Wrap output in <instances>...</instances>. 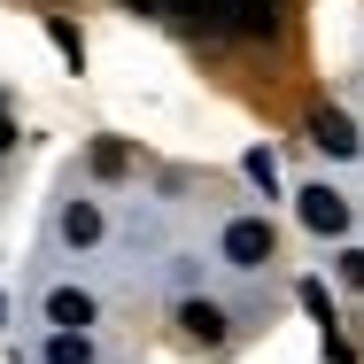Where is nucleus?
I'll use <instances>...</instances> for the list:
<instances>
[{
	"instance_id": "f257e3e1",
	"label": "nucleus",
	"mask_w": 364,
	"mask_h": 364,
	"mask_svg": "<svg viewBox=\"0 0 364 364\" xmlns=\"http://www.w3.org/2000/svg\"><path fill=\"white\" fill-rule=\"evenodd\" d=\"M225 256H232L240 272L272 264V225H264V218H232V225H225Z\"/></svg>"
},
{
	"instance_id": "f03ea898",
	"label": "nucleus",
	"mask_w": 364,
	"mask_h": 364,
	"mask_svg": "<svg viewBox=\"0 0 364 364\" xmlns=\"http://www.w3.org/2000/svg\"><path fill=\"white\" fill-rule=\"evenodd\" d=\"M294 210H302L310 232H349V202H341L333 186H302V194H294Z\"/></svg>"
},
{
	"instance_id": "7ed1b4c3",
	"label": "nucleus",
	"mask_w": 364,
	"mask_h": 364,
	"mask_svg": "<svg viewBox=\"0 0 364 364\" xmlns=\"http://www.w3.org/2000/svg\"><path fill=\"white\" fill-rule=\"evenodd\" d=\"M310 132H318V147H326V155H357V124H349V117H341V109H318V117H310Z\"/></svg>"
},
{
	"instance_id": "20e7f679",
	"label": "nucleus",
	"mask_w": 364,
	"mask_h": 364,
	"mask_svg": "<svg viewBox=\"0 0 364 364\" xmlns=\"http://www.w3.org/2000/svg\"><path fill=\"white\" fill-rule=\"evenodd\" d=\"M47 326H63V333H85V326H93V302H85L77 287H55V294H47Z\"/></svg>"
},
{
	"instance_id": "39448f33",
	"label": "nucleus",
	"mask_w": 364,
	"mask_h": 364,
	"mask_svg": "<svg viewBox=\"0 0 364 364\" xmlns=\"http://www.w3.org/2000/svg\"><path fill=\"white\" fill-rule=\"evenodd\" d=\"M63 240H70V248H93V240H101V210H93V202H70V210H63Z\"/></svg>"
},
{
	"instance_id": "423d86ee",
	"label": "nucleus",
	"mask_w": 364,
	"mask_h": 364,
	"mask_svg": "<svg viewBox=\"0 0 364 364\" xmlns=\"http://www.w3.org/2000/svg\"><path fill=\"white\" fill-rule=\"evenodd\" d=\"M178 326H186L194 341H225V310H218V302H186V310H178Z\"/></svg>"
},
{
	"instance_id": "0eeeda50",
	"label": "nucleus",
	"mask_w": 364,
	"mask_h": 364,
	"mask_svg": "<svg viewBox=\"0 0 364 364\" xmlns=\"http://www.w3.org/2000/svg\"><path fill=\"white\" fill-rule=\"evenodd\" d=\"M47 364H93V341L85 333H47Z\"/></svg>"
},
{
	"instance_id": "6e6552de",
	"label": "nucleus",
	"mask_w": 364,
	"mask_h": 364,
	"mask_svg": "<svg viewBox=\"0 0 364 364\" xmlns=\"http://www.w3.org/2000/svg\"><path fill=\"white\" fill-rule=\"evenodd\" d=\"M93 171H101V178H124V171H132V147L124 140H93Z\"/></svg>"
},
{
	"instance_id": "1a4fd4ad",
	"label": "nucleus",
	"mask_w": 364,
	"mask_h": 364,
	"mask_svg": "<svg viewBox=\"0 0 364 364\" xmlns=\"http://www.w3.org/2000/svg\"><path fill=\"white\" fill-rule=\"evenodd\" d=\"M333 279L349 294H364V248H341V256H333Z\"/></svg>"
},
{
	"instance_id": "9d476101",
	"label": "nucleus",
	"mask_w": 364,
	"mask_h": 364,
	"mask_svg": "<svg viewBox=\"0 0 364 364\" xmlns=\"http://www.w3.org/2000/svg\"><path fill=\"white\" fill-rule=\"evenodd\" d=\"M47 39L63 47V63H70V70H77V63H85V47H77V31H70V23H63V16H47Z\"/></svg>"
},
{
	"instance_id": "9b49d317",
	"label": "nucleus",
	"mask_w": 364,
	"mask_h": 364,
	"mask_svg": "<svg viewBox=\"0 0 364 364\" xmlns=\"http://www.w3.org/2000/svg\"><path fill=\"white\" fill-rule=\"evenodd\" d=\"M0 326H8V294H0Z\"/></svg>"
}]
</instances>
